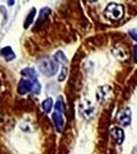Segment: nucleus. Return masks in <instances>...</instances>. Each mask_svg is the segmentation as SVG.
<instances>
[{
  "label": "nucleus",
  "mask_w": 137,
  "mask_h": 154,
  "mask_svg": "<svg viewBox=\"0 0 137 154\" xmlns=\"http://www.w3.org/2000/svg\"><path fill=\"white\" fill-rule=\"evenodd\" d=\"M41 91V85L37 79L22 78L17 84V93L19 95H26L28 93H33L34 95H39Z\"/></svg>",
  "instance_id": "obj_1"
},
{
  "label": "nucleus",
  "mask_w": 137,
  "mask_h": 154,
  "mask_svg": "<svg viewBox=\"0 0 137 154\" xmlns=\"http://www.w3.org/2000/svg\"><path fill=\"white\" fill-rule=\"evenodd\" d=\"M38 69L43 75L47 77H52L58 71V63L52 57H45L39 62Z\"/></svg>",
  "instance_id": "obj_2"
},
{
  "label": "nucleus",
  "mask_w": 137,
  "mask_h": 154,
  "mask_svg": "<svg viewBox=\"0 0 137 154\" xmlns=\"http://www.w3.org/2000/svg\"><path fill=\"white\" fill-rule=\"evenodd\" d=\"M103 16L109 21H119L124 16V6L119 3H109L103 11Z\"/></svg>",
  "instance_id": "obj_3"
},
{
  "label": "nucleus",
  "mask_w": 137,
  "mask_h": 154,
  "mask_svg": "<svg viewBox=\"0 0 137 154\" xmlns=\"http://www.w3.org/2000/svg\"><path fill=\"white\" fill-rule=\"evenodd\" d=\"M114 97V91L109 85H103L99 86L96 89V99L98 103L101 105H106L109 104Z\"/></svg>",
  "instance_id": "obj_4"
},
{
  "label": "nucleus",
  "mask_w": 137,
  "mask_h": 154,
  "mask_svg": "<svg viewBox=\"0 0 137 154\" xmlns=\"http://www.w3.org/2000/svg\"><path fill=\"white\" fill-rule=\"evenodd\" d=\"M79 113L83 118L91 119L95 114V107L92 105V103L88 100H83L79 104Z\"/></svg>",
  "instance_id": "obj_5"
},
{
  "label": "nucleus",
  "mask_w": 137,
  "mask_h": 154,
  "mask_svg": "<svg viewBox=\"0 0 137 154\" xmlns=\"http://www.w3.org/2000/svg\"><path fill=\"white\" fill-rule=\"evenodd\" d=\"M117 120L121 125L127 126L130 125L131 122V110L129 107H125V108L121 109L118 112L117 115Z\"/></svg>",
  "instance_id": "obj_6"
},
{
  "label": "nucleus",
  "mask_w": 137,
  "mask_h": 154,
  "mask_svg": "<svg viewBox=\"0 0 137 154\" xmlns=\"http://www.w3.org/2000/svg\"><path fill=\"white\" fill-rule=\"evenodd\" d=\"M111 137L113 138V140L117 144L121 145L124 141V138H125V136H124V131L120 128L115 126V128H113L111 130Z\"/></svg>",
  "instance_id": "obj_7"
},
{
  "label": "nucleus",
  "mask_w": 137,
  "mask_h": 154,
  "mask_svg": "<svg viewBox=\"0 0 137 154\" xmlns=\"http://www.w3.org/2000/svg\"><path fill=\"white\" fill-rule=\"evenodd\" d=\"M52 121H53L54 125H55L56 131L61 133V131H63L64 125V119L63 117V114L54 111V112L52 113Z\"/></svg>",
  "instance_id": "obj_8"
},
{
  "label": "nucleus",
  "mask_w": 137,
  "mask_h": 154,
  "mask_svg": "<svg viewBox=\"0 0 137 154\" xmlns=\"http://www.w3.org/2000/svg\"><path fill=\"white\" fill-rule=\"evenodd\" d=\"M51 12V9L49 8V7H43V8H41L40 12H39V17H38V20H37L36 22V25H35V29L38 28V27H40L42 24L45 22V20L47 19V17L50 14Z\"/></svg>",
  "instance_id": "obj_9"
},
{
  "label": "nucleus",
  "mask_w": 137,
  "mask_h": 154,
  "mask_svg": "<svg viewBox=\"0 0 137 154\" xmlns=\"http://www.w3.org/2000/svg\"><path fill=\"white\" fill-rule=\"evenodd\" d=\"M0 54L4 58L6 62H11L12 60L16 59V54L12 51V48L10 46H5L0 51Z\"/></svg>",
  "instance_id": "obj_10"
},
{
  "label": "nucleus",
  "mask_w": 137,
  "mask_h": 154,
  "mask_svg": "<svg viewBox=\"0 0 137 154\" xmlns=\"http://www.w3.org/2000/svg\"><path fill=\"white\" fill-rule=\"evenodd\" d=\"M36 12H37V11H36L35 7H32V8L30 9V11L28 12V16L26 17V20H25V22H24V28L25 29H28L29 27L33 24L35 17H36Z\"/></svg>",
  "instance_id": "obj_11"
},
{
  "label": "nucleus",
  "mask_w": 137,
  "mask_h": 154,
  "mask_svg": "<svg viewBox=\"0 0 137 154\" xmlns=\"http://www.w3.org/2000/svg\"><path fill=\"white\" fill-rule=\"evenodd\" d=\"M21 73L26 78L30 79H37V77H38V73H37V71L34 68H24Z\"/></svg>",
  "instance_id": "obj_12"
},
{
  "label": "nucleus",
  "mask_w": 137,
  "mask_h": 154,
  "mask_svg": "<svg viewBox=\"0 0 137 154\" xmlns=\"http://www.w3.org/2000/svg\"><path fill=\"white\" fill-rule=\"evenodd\" d=\"M52 106H53V100H52L51 98H47L42 102V109H43L46 113L50 112Z\"/></svg>",
  "instance_id": "obj_13"
},
{
  "label": "nucleus",
  "mask_w": 137,
  "mask_h": 154,
  "mask_svg": "<svg viewBox=\"0 0 137 154\" xmlns=\"http://www.w3.org/2000/svg\"><path fill=\"white\" fill-rule=\"evenodd\" d=\"M113 53L115 54L116 58H118L119 60H125L126 59V53L124 51V49L120 48V46H116L114 49H113Z\"/></svg>",
  "instance_id": "obj_14"
},
{
  "label": "nucleus",
  "mask_w": 137,
  "mask_h": 154,
  "mask_svg": "<svg viewBox=\"0 0 137 154\" xmlns=\"http://www.w3.org/2000/svg\"><path fill=\"white\" fill-rule=\"evenodd\" d=\"M54 59L56 60L57 63H61V64H63V65H67V64H68V59H67V57L64 56V54L63 51H58L55 54Z\"/></svg>",
  "instance_id": "obj_15"
},
{
  "label": "nucleus",
  "mask_w": 137,
  "mask_h": 154,
  "mask_svg": "<svg viewBox=\"0 0 137 154\" xmlns=\"http://www.w3.org/2000/svg\"><path fill=\"white\" fill-rule=\"evenodd\" d=\"M54 108H55V112H58V113H64V100L61 97H58L57 98V101L55 103V106H54Z\"/></svg>",
  "instance_id": "obj_16"
},
{
  "label": "nucleus",
  "mask_w": 137,
  "mask_h": 154,
  "mask_svg": "<svg viewBox=\"0 0 137 154\" xmlns=\"http://www.w3.org/2000/svg\"><path fill=\"white\" fill-rule=\"evenodd\" d=\"M67 74H68V70L66 67H63V69L61 70V74L58 75V81H64L67 77Z\"/></svg>",
  "instance_id": "obj_17"
},
{
  "label": "nucleus",
  "mask_w": 137,
  "mask_h": 154,
  "mask_svg": "<svg viewBox=\"0 0 137 154\" xmlns=\"http://www.w3.org/2000/svg\"><path fill=\"white\" fill-rule=\"evenodd\" d=\"M129 35L132 37V39L137 41V30H130L129 31Z\"/></svg>",
  "instance_id": "obj_18"
},
{
  "label": "nucleus",
  "mask_w": 137,
  "mask_h": 154,
  "mask_svg": "<svg viewBox=\"0 0 137 154\" xmlns=\"http://www.w3.org/2000/svg\"><path fill=\"white\" fill-rule=\"evenodd\" d=\"M133 61H134V63L137 64V45L134 46V48H133Z\"/></svg>",
  "instance_id": "obj_19"
},
{
  "label": "nucleus",
  "mask_w": 137,
  "mask_h": 154,
  "mask_svg": "<svg viewBox=\"0 0 137 154\" xmlns=\"http://www.w3.org/2000/svg\"><path fill=\"white\" fill-rule=\"evenodd\" d=\"M132 154H137V146L133 148V150H132Z\"/></svg>",
  "instance_id": "obj_20"
},
{
  "label": "nucleus",
  "mask_w": 137,
  "mask_h": 154,
  "mask_svg": "<svg viewBox=\"0 0 137 154\" xmlns=\"http://www.w3.org/2000/svg\"><path fill=\"white\" fill-rule=\"evenodd\" d=\"M13 4H14V1H8V5H13Z\"/></svg>",
  "instance_id": "obj_21"
}]
</instances>
